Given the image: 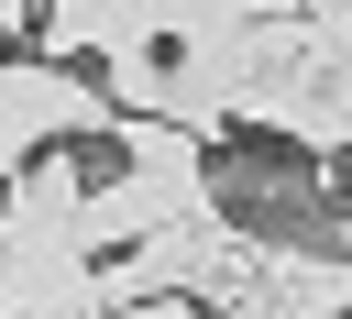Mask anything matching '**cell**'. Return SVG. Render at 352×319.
<instances>
[{"label":"cell","instance_id":"1","mask_svg":"<svg viewBox=\"0 0 352 319\" xmlns=\"http://www.w3.org/2000/svg\"><path fill=\"white\" fill-rule=\"evenodd\" d=\"M66 132H121V110L77 77V66H44V55H0V187L55 154Z\"/></svg>","mask_w":352,"mask_h":319},{"label":"cell","instance_id":"2","mask_svg":"<svg viewBox=\"0 0 352 319\" xmlns=\"http://www.w3.org/2000/svg\"><path fill=\"white\" fill-rule=\"evenodd\" d=\"M77 209H88V176H77L66 154H33V165L0 187V253H11V264L77 253Z\"/></svg>","mask_w":352,"mask_h":319},{"label":"cell","instance_id":"3","mask_svg":"<svg viewBox=\"0 0 352 319\" xmlns=\"http://www.w3.org/2000/svg\"><path fill=\"white\" fill-rule=\"evenodd\" d=\"M242 297H264L286 319H352V264L319 253V242H253V286Z\"/></svg>","mask_w":352,"mask_h":319},{"label":"cell","instance_id":"4","mask_svg":"<svg viewBox=\"0 0 352 319\" xmlns=\"http://www.w3.org/2000/svg\"><path fill=\"white\" fill-rule=\"evenodd\" d=\"M33 44H44V66H77V55H154V0H44V22H33Z\"/></svg>","mask_w":352,"mask_h":319},{"label":"cell","instance_id":"5","mask_svg":"<svg viewBox=\"0 0 352 319\" xmlns=\"http://www.w3.org/2000/svg\"><path fill=\"white\" fill-rule=\"evenodd\" d=\"M165 220H176V209L121 165V176H99V187H88V209H77V253H88V264H99V253H132V242H154Z\"/></svg>","mask_w":352,"mask_h":319},{"label":"cell","instance_id":"6","mask_svg":"<svg viewBox=\"0 0 352 319\" xmlns=\"http://www.w3.org/2000/svg\"><path fill=\"white\" fill-rule=\"evenodd\" d=\"M121 121H154L165 110V55H110V88H99Z\"/></svg>","mask_w":352,"mask_h":319},{"label":"cell","instance_id":"7","mask_svg":"<svg viewBox=\"0 0 352 319\" xmlns=\"http://www.w3.org/2000/svg\"><path fill=\"white\" fill-rule=\"evenodd\" d=\"M253 11L242 0H154V44L176 33V44H209V33H242Z\"/></svg>","mask_w":352,"mask_h":319},{"label":"cell","instance_id":"8","mask_svg":"<svg viewBox=\"0 0 352 319\" xmlns=\"http://www.w3.org/2000/svg\"><path fill=\"white\" fill-rule=\"evenodd\" d=\"M308 77H330V88H352V0H330V11H308Z\"/></svg>","mask_w":352,"mask_h":319},{"label":"cell","instance_id":"9","mask_svg":"<svg viewBox=\"0 0 352 319\" xmlns=\"http://www.w3.org/2000/svg\"><path fill=\"white\" fill-rule=\"evenodd\" d=\"M110 319H209V308H198V297H121Z\"/></svg>","mask_w":352,"mask_h":319},{"label":"cell","instance_id":"10","mask_svg":"<svg viewBox=\"0 0 352 319\" xmlns=\"http://www.w3.org/2000/svg\"><path fill=\"white\" fill-rule=\"evenodd\" d=\"M33 22H44V0H0V44H22Z\"/></svg>","mask_w":352,"mask_h":319}]
</instances>
